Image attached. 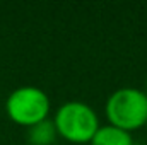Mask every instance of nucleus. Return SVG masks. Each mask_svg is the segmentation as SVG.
I'll list each match as a JSON object with an SVG mask.
<instances>
[{"label":"nucleus","mask_w":147,"mask_h":145,"mask_svg":"<svg viewBox=\"0 0 147 145\" xmlns=\"http://www.w3.org/2000/svg\"><path fill=\"white\" fill-rule=\"evenodd\" d=\"M105 114L108 123L125 132H134L147 123V96L135 87H121L108 96Z\"/></svg>","instance_id":"f257e3e1"},{"label":"nucleus","mask_w":147,"mask_h":145,"mask_svg":"<svg viewBox=\"0 0 147 145\" xmlns=\"http://www.w3.org/2000/svg\"><path fill=\"white\" fill-rule=\"evenodd\" d=\"M53 123L58 137L70 144H91L94 133L101 126L96 111L80 101L63 103L57 109Z\"/></svg>","instance_id":"f03ea898"},{"label":"nucleus","mask_w":147,"mask_h":145,"mask_svg":"<svg viewBox=\"0 0 147 145\" xmlns=\"http://www.w3.org/2000/svg\"><path fill=\"white\" fill-rule=\"evenodd\" d=\"M50 97L36 85H21L14 89L5 99L7 116L26 128L46 119L50 114Z\"/></svg>","instance_id":"7ed1b4c3"},{"label":"nucleus","mask_w":147,"mask_h":145,"mask_svg":"<svg viewBox=\"0 0 147 145\" xmlns=\"http://www.w3.org/2000/svg\"><path fill=\"white\" fill-rule=\"evenodd\" d=\"M91 145H134V138L128 132L113 125H101L94 133Z\"/></svg>","instance_id":"20e7f679"},{"label":"nucleus","mask_w":147,"mask_h":145,"mask_svg":"<svg viewBox=\"0 0 147 145\" xmlns=\"http://www.w3.org/2000/svg\"><path fill=\"white\" fill-rule=\"evenodd\" d=\"M58 133L55 128L53 119L46 118L36 125L28 128V142L29 145H51L55 144Z\"/></svg>","instance_id":"39448f33"},{"label":"nucleus","mask_w":147,"mask_h":145,"mask_svg":"<svg viewBox=\"0 0 147 145\" xmlns=\"http://www.w3.org/2000/svg\"><path fill=\"white\" fill-rule=\"evenodd\" d=\"M144 92H146V96H147V82H146V91H144Z\"/></svg>","instance_id":"423d86ee"},{"label":"nucleus","mask_w":147,"mask_h":145,"mask_svg":"<svg viewBox=\"0 0 147 145\" xmlns=\"http://www.w3.org/2000/svg\"><path fill=\"white\" fill-rule=\"evenodd\" d=\"M146 126H147V123H146Z\"/></svg>","instance_id":"0eeeda50"}]
</instances>
